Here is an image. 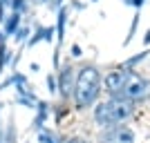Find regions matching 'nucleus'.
Returning <instances> with one entry per match:
<instances>
[{"mask_svg":"<svg viewBox=\"0 0 150 143\" xmlns=\"http://www.w3.org/2000/svg\"><path fill=\"white\" fill-rule=\"evenodd\" d=\"M99 89H101V76L96 67H83L76 76V87H74L76 105L90 107L99 96Z\"/></svg>","mask_w":150,"mask_h":143,"instance_id":"3","label":"nucleus"},{"mask_svg":"<svg viewBox=\"0 0 150 143\" xmlns=\"http://www.w3.org/2000/svg\"><path fill=\"white\" fill-rule=\"evenodd\" d=\"M103 143H134V134L123 125H117V128H112L110 132L103 134Z\"/></svg>","mask_w":150,"mask_h":143,"instance_id":"4","label":"nucleus"},{"mask_svg":"<svg viewBox=\"0 0 150 143\" xmlns=\"http://www.w3.org/2000/svg\"><path fill=\"white\" fill-rule=\"evenodd\" d=\"M69 87H72V69H63L61 72V92L67 96L69 94Z\"/></svg>","mask_w":150,"mask_h":143,"instance_id":"5","label":"nucleus"},{"mask_svg":"<svg viewBox=\"0 0 150 143\" xmlns=\"http://www.w3.org/2000/svg\"><path fill=\"white\" fill-rule=\"evenodd\" d=\"M105 89L112 96H119L125 101H146L150 99V81L134 74L130 69H117L105 76Z\"/></svg>","mask_w":150,"mask_h":143,"instance_id":"1","label":"nucleus"},{"mask_svg":"<svg viewBox=\"0 0 150 143\" xmlns=\"http://www.w3.org/2000/svg\"><path fill=\"white\" fill-rule=\"evenodd\" d=\"M72 143H83V141H72Z\"/></svg>","mask_w":150,"mask_h":143,"instance_id":"6","label":"nucleus"},{"mask_svg":"<svg viewBox=\"0 0 150 143\" xmlns=\"http://www.w3.org/2000/svg\"><path fill=\"white\" fill-rule=\"evenodd\" d=\"M134 110L132 105V101H125V99H119V96H112L110 101H103L99 105L94 107V118H96V123L99 125H117L121 123L123 118H128Z\"/></svg>","mask_w":150,"mask_h":143,"instance_id":"2","label":"nucleus"}]
</instances>
